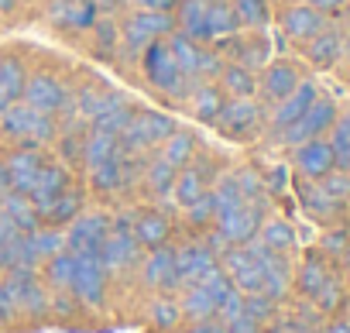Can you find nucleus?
I'll return each instance as SVG.
<instances>
[{
  "label": "nucleus",
  "mask_w": 350,
  "mask_h": 333,
  "mask_svg": "<svg viewBox=\"0 0 350 333\" xmlns=\"http://www.w3.org/2000/svg\"><path fill=\"white\" fill-rule=\"evenodd\" d=\"M168 49H172V55H175V62H179V69L189 76V79H196V66H200V42H193L189 35H172L168 38Z\"/></svg>",
  "instance_id": "nucleus-18"
},
{
  "label": "nucleus",
  "mask_w": 350,
  "mask_h": 333,
  "mask_svg": "<svg viewBox=\"0 0 350 333\" xmlns=\"http://www.w3.org/2000/svg\"><path fill=\"white\" fill-rule=\"evenodd\" d=\"M336 333H350V330H347V326H340V330H336Z\"/></svg>",
  "instance_id": "nucleus-41"
},
{
  "label": "nucleus",
  "mask_w": 350,
  "mask_h": 333,
  "mask_svg": "<svg viewBox=\"0 0 350 333\" xmlns=\"http://www.w3.org/2000/svg\"><path fill=\"white\" fill-rule=\"evenodd\" d=\"M8 234H11V220L0 217V237H8Z\"/></svg>",
  "instance_id": "nucleus-37"
},
{
  "label": "nucleus",
  "mask_w": 350,
  "mask_h": 333,
  "mask_svg": "<svg viewBox=\"0 0 350 333\" xmlns=\"http://www.w3.org/2000/svg\"><path fill=\"white\" fill-rule=\"evenodd\" d=\"M62 189H66V172L59 169V165H42L38 169V176H35V183H31V200H35V207H42V210H49L59 196H62Z\"/></svg>",
  "instance_id": "nucleus-10"
},
{
  "label": "nucleus",
  "mask_w": 350,
  "mask_h": 333,
  "mask_svg": "<svg viewBox=\"0 0 350 333\" xmlns=\"http://www.w3.org/2000/svg\"><path fill=\"white\" fill-rule=\"evenodd\" d=\"M306 285H309V289L319 285V268H309V271H306Z\"/></svg>",
  "instance_id": "nucleus-36"
},
{
  "label": "nucleus",
  "mask_w": 350,
  "mask_h": 333,
  "mask_svg": "<svg viewBox=\"0 0 350 333\" xmlns=\"http://www.w3.org/2000/svg\"><path fill=\"white\" fill-rule=\"evenodd\" d=\"M131 117H134V107H131L124 96L103 93V100H100L96 110H93V127H96V131H110V134L120 137V131L127 127Z\"/></svg>",
  "instance_id": "nucleus-7"
},
{
  "label": "nucleus",
  "mask_w": 350,
  "mask_h": 333,
  "mask_svg": "<svg viewBox=\"0 0 350 333\" xmlns=\"http://www.w3.org/2000/svg\"><path fill=\"white\" fill-rule=\"evenodd\" d=\"M333 117H336V110H333V103H329V100H312V103H309V110H306L295 124H288V127H285V141H288V144L312 141L316 134H323V131L333 124Z\"/></svg>",
  "instance_id": "nucleus-6"
},
{
  "label": "nucleus",
  "mask_w": 350,
  "mask_h": 333,
  "mask_svg": "<svg viewBox=\"0 0 350 333\" xmlns=\"http://www.w3.org/2000/svg\"><path fill=\"white\" fill-rule=\"evenodd\" d=\"M117 155H120V137L110 134V131H96V127H93V134H90L86 144H83V158H86L90 169H100L103 161H110V158H117Z\"/></svg>",
  "instance_id": "nucleus-13"
},
{
  "label": "nucleus",
  "mask_w": 350,
  "mask_h": 333,
  "mask_svg": "<svg viewBox=\"0 0 350 333\" xmlns=\"http://www.w3.org/2000/svg\"><path fill=\"white\" fill-rule=\"evenodd\" d=\"M100 230H103V220H83V224L76 227V244L90 248V244L100 237Z\"/></svg>",
  "instance_id": "nucleus-29"
},
{
  "label": "nucleus",
  "mask_w": 350,
  "mask_h": 333,
  "mask_svg": "<svg viewBox=\"0 0 350 333\" xmlns=\"http://www.w3.org/2000/svg\"><path fill=\"white\" fill-rule=\"evenodd\" d=\"M234 14H237V21H244V25H265L268 8H265V0H237Z\"/></svg>",
  "instance_id": "nucleus-28"
},
{
  "label": "nucleus",
  "mask_w": 350,
  "mask_h": 333,
  "mask_svg": "<svg viewBox=\"0 0 350 333\" xmlns=\"http://www.w3.org/2000/svg\"><path fill=\"white\" fill-rule=\"evenodd\" d=\"M282 28H285L292 38H316V35L323 31V18H319V11H312V8H292V11H285Z\"/></svg>",
  "instance_id": "nucleus-16"
},
{
  "label": "nucleus",
  "mask_w": 350,
  "mask_h": 333,
  "mask_svg": "<svg viewBox=\"0 0 350 333\" xmlns=\"http://www.w3.org/2000/svg\"><path fill=\"white\" fill-rule=\"evenodd\" d=\"M189 103H193L196 117H203V120H217V114L224 110V96H220V86H210V83L196 86V90L189 93Z\"/></svg>",
  "instance_id": "nucleus-19"
},
{
  "label": "nucleus",
  "mask_w": 350,
  "mask_h": 333,
  "mask_svg": "<svg viewBox=\"0 0 350 333\" xmlns=\"http://www.w3.org/2000/svg\"><path fill=\"white\" fill-rule=\"evenodd\" d=\"M175 165L172 161H165V158H154V165H151V172H148V179H151V189L154 193H168L172 186H175Z\"/></svg>",
  "instance_id": "nucleus-26"
},
{
  "label": "nucleus",
  "mask_w": 350,
  "mask_h": 333,
  "mask_svg": "<svg viewBox=\"0 0 350 333\" xmlns=\"http://www.w3.org/2000/svg\"><path fill=\"white\" fill-rule=\"evenodd\" d=\"M220 76H224V90H230L237 100H247L254 93V76L244 66H227Z\"/></svg>",
  "instance_id": "nucleus-24"
},
{
  "label": "nucleus",
  "mask_w": 350,
  "mask_h": 333,
  "mask_svg": "<svg viewBox=\"0 0 350 333\" xmlns=\"http://www.w3.org/2000/svg\"><path fill=\"white\" fill-rule=\"evenodd\" d=\"M224 217V230L230 234V237H247L251 230H254V220H258V213L251 210V207H244V203H237L234 210H227V213H220Z\"/></svg>",
  "instance_id": "nucleus-22"
},
{
  "label": "nucleus",
  "mask_w": 350,
  "mask_h": 333,
  "mask_svg": "<svg viewBox=\"0 0 350 333\" xmlns=\"http://www.w3.org/2000/svg\"><path fill=\"white\" fill-rule=\"evenodd\" d=\"M309 55H312L319 66H329V62L340 55V38H336V35H323V31H319V35L312 38V45H309Z\"/></svg>",
  "instance_id": "nucleus-25"
},
{
  "label": "nucleus",
  "mask_w": 350,
  "mask_h": 333,
  "mask_svg": "<svg viewBox=\"0 0 350 333\" xmlns=\"http://www.w3.org/2000/svg\"><path fill=\"white\" fill-rule=\"evenodd\" d=\"M8 186H11V179H8V169L0 165V189H8Z\"/></svg>",
  "instance_id": "nucleus-38"
},
{
  "label": "nucleus",
  "mask_w": 350,
  "mask_h": 333,
  "mask_svg": "<svg viewBox=\"0 0 350 333\" xmlns=\"http://www.w3.org/2000/svg\"><path fill=\"white\" fill-rule=\"evenodd\" d=\"M134 4H137L141 11H168L172 0H134Z\"/></svg>",
  "instance_id": "nucleus-34"
},
{
  "label": "nucleus",
  "mask_w": 350,
  "mask_h": 333,
  "mask_svg": "<svg viewBox=\"0 0 350 333\" xmlns=\"http://www.w3.org/2000/svg\"><path fill=\"white\" fill-rule=\"evenodd\" d=\"M4 169H8V179L14 189H31V183L42 169V158H38V151H14Z\"/></svg>",
  "instance_id": "nucleus-14"
},
{
  "label": "nucleus",
  "mask_w": 350,
  "mask_h": 333,
  "mask_svg": "<svg viewBox=\"0 0 350 333\" xmlns=\"http://www.w3.org/2000/svg\"><path fill=\"white\" fill-rule=\"evenodd\" d=\"M0 131L11 134L14 141H28V144H49L55 137V120L52 114H42L28 103H11L0 114Z\"/></svg>",
  "instance_id": "nucleus-2"
},
{
  "label": "nucleus",
  "mask_w": 350,
  "mask_h": 333,
  "mask_svg": "<svg viewBox=\"0 0 350 333\" xmlns=\"http://www.w3.org/2000/svg\"><path fill=\"white\" fill-rule=\"evenodd\" d=\"M265 237H268V244H275V248H285V244L292 241V234H288V227H285V224H268Z\"/></svg>",
  "instance_id": "nucleus-30"
},
{
  "label": "nucleus",
  "mask_w": 350,
  "mask_h": 333,
  "mask_svg": "<svg viewBox=\"0 0 350 333\" xmlns=\"http://www.w3.org/2000/svg\"><path fill=\"white\" fill-rule=\"evenodd\" d=\"M237 14L227 0H206V18H203V31L206 38H220V35H234L237 31Z\"/></svg>",
  "instance_id": "nucleus-15"
},
{
  "label": "nucleus",
  "mask_w": 350,
  "mask_h": 333,
  "mask_svg": "<svg viewBox=\"0 0 350 333\" xmlns=\"http://www.w3.org/2000/svg\"><path fill=\"white\" fill-rule=\"evenodd\" d=\"M49 14L62 28H90L96 21V4L93 0H55Z\"/></svg>",
  "instance_id": "nucleus-9"
},
{
  "label": "nucleus",
  "mask_w": 350,
  "mask_h": 333,
  "mask_svg": "<svg viewBox=\"0 0 350 333\" xmlns=\"http://www.w3.org/2000/svg\"><path fill=\"white\" fill-rule=\"evenodd\" d=\"M8 213L11 217H18V220H28L31 217V210H28V203H25V196H8Z\"/></svg>",
  "instance_id": "nucleus-31"
},
{
  "label": "nucleus",
  "mask_w": 350,
  "mask_h": 333,
  "mask_svg": "<svg viewBox=\"0 0 350 333\" xmlns=\"http://www.w3.org/2000/svg\"><path fill=\"white\" fill-rule=\"evenodd\" d=\"M72 210H76V196H66V193H62V196L49 207V213H55V217H69Z\"/></svg>",
  "instance_id": "nucleus-32"
},
{
  "label": "nucleus",
  "mask_w": 350,
  "mask_h": 333,
  "mask_svg": "<svg viewBox=\"0 0 350 333\" xmlns=\"http://www.w3.org/2000/svg\"><path fill=\"white\" fill-rule=\"evenodd\" d=\"M21 100H25L28 107L42 110V114H55V110L66 107L69 93H66L62 79H55V76H31V79L25 83V96H21Z\"/></svg>",
  "instance_id": "nucleus-5"
},
{
  "label": "nucleus",
  "mask_w": 350,
  "mask_h": 333,
  "mask_svg": "<svg viewBox=\"0 0 350 333\" xmlns=\"http://www.w3.org/2000/svg\"><path fill=\"white\" fill-rule=\"evenodd\" d=\"M141 234H144L148 241L161 237V234H165V220H158V217H144V224H141Z\"/></svg>",
  "instance_id": "nucleus-33"
},
{
  "label": "nucleus",
  "mask_w": 350,
  "mask_h": 333,
  "mask_svg": "<svg viewBox=\"0 0 350 333\" xmlns=\"http://www.w3.org/2000/svg\"><path fill=\"white\" fill-rule=\"evenodd\" d=\"M312 4H319V8H333V4H340V0H312Z\"/></svg>",
  "instance_id": "nucleus-40"
},
{
  "label": "nucleus",
  "mask_w": 350,
  "mask_h": 333,
  "mask_svg": "<svg viewBox=\"0 0 350 333\" xmlns=\"http://www.w3.org/2000/svg\"><path fill=\"white\" fill-rule=\"evenodd\" d=\"M333 155L343 169H350V114L336 124V134H333Z\"/></svg>",
  "instance_id": "nucleus-27"
},
{
  "label": "nucleus",
  "mask_w": 350,
  "mask_h": 333,
  "mask_svg": "<svg viewBox=\"0 0 350 333\" xmlns=\"http://www.w3.org/2000/svg\"><path fill=\"white\" fill-rule=\"evenodd\" d=\"M217 120H220V127L227 131V134H234V137H244V134H251L254 127H258V107L251 103V100H230V103H224V110L217 114Z\"/></svg>",
  "instance_id": "nucleus-8"
},
{
  "label": "nucleus",
  "mask_w": 350,
  "mask_h": 333,
  "mask_svg": "<svg viewBox=\"0 0 350 333\" xmlns=\"http://www.w3.org/2000/svg\"><path fill=\"white\" fill-rule=\"evenodd\" d=\"M93 4H96V8H117L120 0H93Z\"/></svg>",
  "instance_id": "nucleus-39"
},
{
  "label": "nucleus",
  "mask_w": 350,
  "mask_h": 333,
  "mask_svg": "<svg viewBox=\"0 0 350 333\" xmlns=\"http://www.w3.org/2000/svg\"><path fill=\"white\" fill-rule=\"evenodd\" d=\"M25 66L18 59H0V96H4L8 103H18L25 96Z\"/></svg>",
  "instance_id": "nucleus-17"
},
{
  "label": "nucleus",
  "mask_w": 350,
  "mask_h": 333,
  "mask_svg": "<svg viewBox=\"0 0 350 333\" xmlns=\"http://www.w3.org/2000/svg\"><path fill=\"white\" fill-rule=\"evenodd\" d=\"M316 100V90H312V83H302V86H295L285 100H282V107L275 110V127H288V124H295L306 110H309V103Z\"/></svg>",
  "instance_id": "nucleus-12"
},
{
  "label": "nucleus",
  "mask_w": 350,
  "mask_h": 333,
  "mask_svg": "<svg viewBox=\"0 0 350 333\" xmlns=\"http://www.w3.org/2000/svg\"><path fill=\"white\" fill-rule=\"evenodd\" d=\"M295 161H299V169L306 176H326L333 169L336 155H333V144H326V141H306L299 148V158Z\"/></svg>",
  "instance_id": "nucleus-11"
},
{
  "label": "nucleus",
  "mask_w": 350,
  "mask_h": 333,
  "mask_svg": "<svg viewBox=\"0 0 350 333\" xmlns=\"http://www.w3.org/2000/svg\"><path fill=\"white\" fill-rule=\"evenodd\" d=\"M144 76L151 79L154 90H161L168 96H189V76L179 69L165 38H158L144 49Z\"/></svg>",
  "instance_id": "nucleus-1"
},
{
  "label": "nucleus",
  "mask_w": 350,
  "mask_h": 333,
  "mask_svg": "<svg viewBox=\"0 0 350 333\" xmlns=\"http://www.w3.org/2000/svg\"><path fill=\"white\" fill-rule=\"evenodd\" d=\"M193 148H196V137L193 134H186V131H172L168 137H165V161H172L175 169L179 165H186L189 158H193Z\"/></svg>",
  "instance_id": "nucleus-21"
},
{
  "label": "nucleus",
  "mask_w": 350,
  "mask_h": 333,
  "mask_svg": "<svg viewBox=\"0 0 350 333\" xmlns=\"http://www.w3.org/2000/svg\"><path fill=\"white\" fill-rule=\"evenodd\" d=\"M265 93L271 96V100H285L295 86H299V76L288 69V66H271L268 72H265Z\"/></svg>",
  "instance_id": "nucleus-20"
},
{
  "label": "nucleus",
  "mask_w": 350,
  "mask_h": 333,
  "mask_svg": "<svg viewBox=\"0 0 350 333\" xmlns=\"http://www.w3.org/2000/svg\"><path fill=\"white\" fill-rule=\"evenodd\" d=\"M100 42H113V25H100Z\"/></svg>",
  "instance_id": "nucleus-35"
},
{
  "label": "nucleus",
  "mask_w": 350,
  "mask_h": 333,
  "mask_svg": "<svg viewBox=\"0 0 350 333\" xmlns=\"http://www.w3.org/2000/svg\"><path fill=\"white\" fill-rule=\"evenodd\" d=\"M168 31H172V18L165 11H137L124 25V42L131 49H148L151 42L165 38Z\"/></svg>",
  "instance_id": "nucleus-4"
},
{
  "label": "nucleus",
  "mask_w": 350,
  "mask_h": 333,
  "mask_svg": "<svg viewBox=\"0 0 350 333\" xmlns=\"http://www.w3.org/2000/svg\"><path fill=\"white\" fill-rule=\"evenodd\" d=\"M203 183H206V176L200 169H189V172L175 176V196H179V203H186V207L196 203L203 196Z\"/></svg>",
  "instance_id": "nucleus-23"
},
{
  "label": "nucleus",
  "mask_w": 350,
  "mask_h": 333,
  "mask_svg": "<svg viewBox=\"0 0 350 333\" xmlns=\"http://www.w3.org/2000/svg\"><path fill=\"white\" fill-rule=\"evenodd\" d=\"M172 117L168 114H154V110H141L127 120V127L120 131V148L124 151H144L151 144H161L172 134Z\"/></svg>",
  "instance_id": "nucleus-3"
}]
</instances>
